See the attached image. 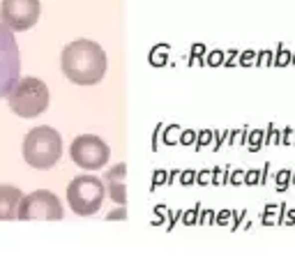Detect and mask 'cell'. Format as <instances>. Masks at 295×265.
Instances as JSON below:
<instances>
[{
  "mask_svg": "<svg viewBox=\"0 0 295 265\" xmlns=\"http://www.w3.org/2000/svg\"><path fill=\"white\" fill-rule=\"evenodd\" d=\"M60 67L72 83L95 85L106 74V53L92 39H74L62 48Z\"/></svg>",
  "mask_w": 295,
  "mask_h": 265,
  "instance_id": "6da1fadb",
  "label": "cell"
},
{
  "mask_svg": "<svg viewBox=\"0 0 295 265\" xmlns=\"http://www.w3.org/2000/svg\"><path fill=\"white\" fill-rule=\"evenodd\" d=\"M62 139L53 127L42 125L25 134L23 139V159L30 169L46 171L60 162Z\"/></svg>",
  "mask_w": 295,
  "mask_h": 265,
  "instance_id": "7a4b0ae2",
  "label": "cell"
},
{
  "mask_svg": "<svg viewBox=\"0 0 295 265\" xmlns=\"http://www.w3.org/2000/svg\"><path fill=\"white\" fill-rule=\"evenodd\" d=\"M48 88L42 78L21 76L7 92V104L18 118H37L48 109Z\"/></svg>",
  "mask_w": 295,
  "mask_h": 265,
  "instance_id": "3957f363",
  "label": "cell"
},
{
  "mask_svg": "<svg viewBox=\"0 0 295 265\" xmlns=\"http://www.w3.org/2000/svg\"><path fill=\"white\" fill-rule=\"evenodd\" d=\"M104 196H106V185L97 175H78L67 187V203L81 217L95 215L102 208Z\"/></svg>",
  "mask_w": 295,
  "mask_h": 265,
  "instance_id": "277c9868",
  "label": "cell"
},
{
  "mask_svg": "<svg viewBox=\"0 0 295 265\" xmlns=\"http://www.w3.org/2000/svg\"><path fill=\"white\" fill-rule=\"evenodd\" d=\"M62 205L58 196L46 189H37L21 199L18 205V219L21 222H60L62 219Z\"/></svg>",
  "mask_w": 295,
  "mask_h": 265,
  "instance_id": "5b68a950",
  "label": "cell"
},
{
  "mask_svg": "<svg viewBox=\"0 0 295 265\" xmlns=\"http://www.w3.org/2000/svg\"><path fill=\"white\" fill-rule=\"evenodd\" d=\"M18 74H21V55L16 39L14 32L0 21V99L7 97L12 85L21 78Z\"/></svg>",
  "mask_w": 295,
  "mask_h": 265,
  "instance_id": "8992f818",
  "label": "cell"
},
{
  "mask_svg": "<svg viewBox=\"0 0 295 265\" xmlns=\"http://www.w3.org/2000/svg\"><path fill=\"white\" fill-rule=\"evenodd\" d=\"M69 155H72L76 166L95 171V169H104V164L109 162V157H111V150L99 136L83 134V136H78V139L72 141Z\"/></svg>",
  "mask_w": 295,
  "mask_h": 265,
  "instance_id": "52a82bcc",
  "label": "cell"
},
{
  "mask_svg": "<svg viewBox=\"0 0 295 265\" xmlns=\"http://www.w3.org/2000/svg\"><path fill=\"white\" fill-rule=\"evenodd\" d=\"M39 0H2L0 5V21L12 32L30 30L39 21Z\"/></svg>",
  "mask_w": 295,
  "mask_h": 265,
  "instance_id": "ba28073f",
  "label": "cell"
},
{
  "mask_svg": "<svg viewBox=\"0 0 295 265\" xmlns=\"http://www.w3.org/2000/svg\"><path fill=\"white\" fill-rule=\"evenodd\" d=\"M23 194L12 185H0V222H12L18 219V205Z\"/></svg>",
  "mask_w": 295,
  "mask_h": 265,
  "instance_id": "9c48e42d",
  "label": "cell"
},
{
  "mask_svg": "<svg viewBox=\"0 0 295 265\" xmlns=\"http://www.w3.org/2000/svg\"><path fill=\"white\" fill-rule=\"evenodd\" d=\"M125 175H127V166H125V164H118V166H113L109 173L104 175V182H106L109 196L113 199V203H118V205H125L127 203Z\"/></svg>",
  "mask_w": 295,
  "mask_h": 265,
  "instance_id": "30bf717a",
  "label": "cell"
},
{
  "mask_svg": "<svg viewBox=\"0 0 295 265\" xmlns=\"http://www.w3.org/2000/svg\"><path fill=\"white\" fill-rule=\"evenodd\" d=\"M291 173H293L291 169H282L277 173V192H286L291 187Z\"/></svg>",
  "mask_w": 295,
  "mask_h": 265,
  "instance_id": "8fae6325",
  "label": "cell"
},
{
  "mask_svg": "<svg viewBox=\"0 0 295 265\" xmlns=\"http://www.w3.org/2000/svg\"><path fill=\"white\" fill-rule=\"evenodd\" d=\"M291 58H293V53H291V51H286L284 46H279V53H277V60H275V65H279V67L291 65Z\"/></svg>",
  "mask_w": 295,
  "mask_h": 265,
  "instance_id": "7c38bea8",
  "label": "cell"
},
{
  "mask_svg": "<svg viewBox=\"0 0 295 265\" xmlns=\"http://www.w3.org/2000/svg\"><path fill=\"white\" fill-rule=\"evenodd\" d=\"M282 143H284V145H293V143H295V129H293V127H286V129H284Z\"/></svg>",
  "mask_w": 295,
  "mask_h": 265,
  "instance_id": "4fadbf2b",
  "label": "cell"
},
{
  "mask_svg": "<svg viewBox=\"0 0 295 265\" xmlns=\"http://www.w3.org/2000/svg\"><path fill=\"white\" fill-rule=\"evenodd\" d=\"M268 139H265V143H282V134L277 132V129H275V127H270V129H268Z\"/></svg>",
  "mask_w": 295,
  "mask_h": 265,
  "instance_id": "5bb4252c",
  "label": "cell"
},
{
  "mask_svg": "<svg viewBox=\"0 0 295 265\" xmlns=\"http://www.w3.org/2000/svg\"><path fill=\"white\" fill-rule=\"evenodd\" d=\"M277 212V205H268V210H265L263 215V224L265 226H272V215Z\"/></svg>",
  "mask_w": 295,
  "mask_h": 265,
  "instance_id": "9a60e30c",
  "label": "cell"
},
{
  "mask_svg": "<svg viewBox=\"0 0 295 265\" xmlns=\"http://www.w3.org/2000/svg\"><path fill=\"white\" fill-rule=\"evenodd\" d=\"M261 141H263V132H254L252 134V148H254V150L261 145Z\"/></svg>",
  "mask_w": 295,
  "mask_h": 265,
  "instance_id": "2e32d148",
  "label": "cell"
},
{
  "mask_svg": "<svg viewBox=\"0 0 295 265\" xmlns=\"http://www.w3.org/2000/svg\"><path fill=\"white\" fill-rule=\"evenodd\" d=\"M284 224H286V226H295V210L286 212V222H284Z\"/></svg>",
  "mask_w": 295,
  "mask_h": 265,
  "instance_id": "e0dca14e",
  "label": "cell"
},
{
  "mask_svg": "<svg viewBox=\"0 0 295 265\" xmlns=\"http://www.w3.org/2000/svg\"><path fill=\"white\" fill-rule=\"evenodd\" d=\"M259 178H261V173H259V171H252V173L247 175V182H256Z\"/></svg>",
  "mask_w": 295,
  "mask_h": 265,
  "instance_id": "ac0fdd59",
  "label": "cell"
},
{
  "mask_svg": "<svg viewBox=\"0 0 295 265\" xmlns=\"http://www.w3.org/2000/svg\"><path fill=\"white\" fill-rule=\"evenodd\" d=\"M291 182H293V185H295V171H293V173H291Z\"/></svg>",
  "mask_w": 295,
  "mask_h": 265,
  "instance_id": "d6986e66",
  "label": "cell"
},
{
  "mask_svg": "<svg viewBox=\"0 0 295 265\" xmlns=\"http://www.w3.org/2000/svg\"><path fill=\"white\" fill-rule=\"evenodd\" d=\"M291 65H295V53H293V58H291Z\"/></svg>",
  "mask_w": 295,
  "mask_h": 265,
  "instance_id": "ffe728a7",
  "label": "cell"
}]
</instances>
